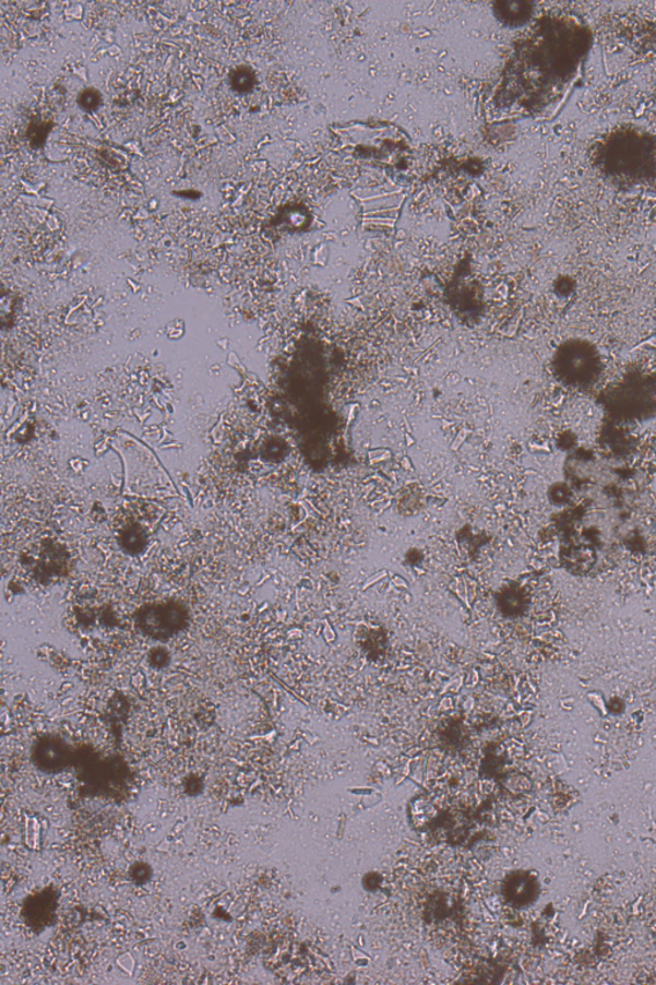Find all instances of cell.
Returning <instances> with one entry per match:
<instances>
[{
  "label": "cell",
  "instance_id": "obj_5",
  "mask_svg": "<svg viewBox=\"0 0 656 985\" xmlns=\"http://www.w3.org/2000/svg\"><path fill=\"white\" fill-rule=\"evenodd\" d=\"M230 84L235 92H239L240 94L247 93L252 90V86L254 85L253 73L246 68L236 69L231 73Z\"/></svg>",
  "mask_w": 656,
  "mask_h": 985
},
{
  "label": "cell",
  "instance_id": "obj_6",
  "mask_svg": "<svg viewBox=\"0 0 656 985\" xmlns=\"http://www.w3.org/2000/svg\"><path fill=\"white\" fill-rule=\"evenodd\" d=\"M79 106L86 112H95L102 106V95L95 90H85L79 95Z\"/></svg>",
  "mask_w": 656,
  "mask_h": 985
},
{
  "label": "cell",
  "instance_id": "obj_2",
  "mask_svg": "<svg viewBox=\"0 0 656 985\" xmlns=\"http://www.w3.org/2000/svg\"><path fill=\"white\" fill-rule=\"evenodd\" d=\"M595 166L619 186H640L656 176V139L645 130L622 128L596 145Z\"/></svg>",
  "mask_w": 656,
  "mask_h": 985
},
{
  "label": "cell",
  "instance_id": "obj_4",
  "mask_svg": "<svg viewBox=\"0 0 656 985\" xmlns=\"http://www.w3.org/2000/svg\"><path fill=\"white\" fill-rule=\"evenodd\" d=\"M187 608L177 602L144 607L136 616L138 628L147 637L165 641L186 628Z\"/></svg>",
  "mask_w": 656,
  "mask_h": 985
},
{
  "label": "cell",
  "instance_id": "obj_3",
  "mask_svg": "<svg viewBox=\"0 0 656 985\" xmlns=\"http://www.w3.org/2000/svg\"><path fill=\"white\" fill-rule=\"evenodd\" d=\"M341 143L353 156L393 162L407 151L402 131L390 124L357 123L336 132Z\"/></svg>",
  "mask_w": 656,
  "mask_h": 985
},
{
  "label": "cell",
  "instance_id": "obj_1",
  "mask_svg": "<svg viewBox=\"0 0 656 985\" xmlns=\"http://www.w3.org/2000/svg\"><path fill=\"white\" fill-rule=\"evenodd\" d=\"M592 32L573 19L542 22L522 48L518 63L533 103H548L576 76L592 47Z\"/></svg>",
  "mask_w": 656,
  "mask_h": 985
}]
</instances>
